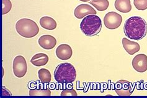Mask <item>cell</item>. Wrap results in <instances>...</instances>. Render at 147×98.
I'll list each match as a JSON object with an SVG mask.
<instances>
[{"label": "cell", "instance_id": "7402d4cb", "mask_svg": "<svg viewBox=\"0 0 147 98\" xmlns=\"http://www.w3.org/2000/svg\"><path fill=\"white\" fill-rule=\"evenodd\" d=\"M2 96H11V93L8 89H6L5 87H2Z\"/></svg>", "mask_w": 147, "mask_h": 98}, {"label": "cell", "instance_id": "ba28073f", "mask_svg": "<svg viewBox=\"0 0 147 98\" xmlns=\"http://www.w3.org/2000/svg\"><path fill=\"white\" fill-rule=\"evenodd\" d=\"M131 65L134 69L139 73H144L147 70V56L144 54H137L132 60Z\"/></svg>", "mask_w": 147, "mask_h": 98}, {"label": "cell", "instance_id": "ac0fdd59", "mask_svg": "<svg viewBox=\"0 0 147 98\" xmlns=\"http://www.w3.org/2000/svg\"><path fill=\"white\" fill-rule=\"evenodd\" d=\"M90 3L99 11H104L106 10L109 6V2L108 0H92Z\"/></svg>", "mask_w": 147, "mask_h": 98}, {"label": "cell", "instance_id": "52a82bcc", "mask_svg": "<svg viewBox=\"0 0 147 98\" xmlns=\"http://www.w3.org/2000/svg\"><path fill=\"white\" fill-rule=\"evenodd\" d=\"M115 91L119 96H130L133 93L134 89L130 82L121 80L115 83Z\"/></svg>", "mask_w": 147, "mask_h": 98}, {"label": "cell", "instance_id": "8fae6325", "mask_svg": "<svg viewBox=\"0 0 147 98\" xmlns=\"http://www.w3.org/2000/svg\"><path fill=\"white\" fill-rule=\"evenodd\" d=\"M38 43L41 48L46 50H50L55 48L57 45V40L52 35H44L38 39Z\"/></svg>", "mask_w": 147, "mask_h": 98}, {"label": "cell", "instance_id": "7a4b0ae2", "mask_svg": "<svg viewBox=\"0 0 147 98\" xmlns=\"http://www.w3.org/2000/svg\"><path fill=\"white\" fill-rule=\"evenodd\" d=\"M54 78L58 83L61 84L73 83L76 78L75 67L68 62L60 64L56 67L54 72Z\"/></svg>", "mask_w": 147, "mask_h": 98}, {"label": "cell", "instance_id": "277c9868", "mask_svg": "<svg viewBox=\"0 0 147 98\" xmlns=\"http://www.w3.org/2000/svg\"><path fill=\"white\" fill-rule=\"evenodd\" d=\"M16 32L21 37L30 38L37 36L39 28L36 22L30 19H21L16 23Z\"/></svg>", "mask_w": 147, "mask_h": 98}, {"label": "cell", "instance_id": "6da1fadb", "mask_svg": "<svg viewBox=\"0 0 147 98\" xmlns=\"http://www.w3.org/2000/svg\"><path fill=\"white\" fill-rule=\"evenodd\" d=\"M123 32L130 40H142L147 33V23L142 17H131L125 21Z\"/></svg>", "mask_w": 147, "mask_h": 98}, {"label": "cell", "instance_id": "2e32d148", "mask_svg": "<svg viewBox=\"0 0 147 98\" xmlns=\"http://www.w3.org/2000/svg\"><path fill=\"white\" fill-rule=\"evenodd\" d=\"M30 96H50L51 91L48 88H35L29 90Z\"/></svg>", "mask_w": 147, "mask_h": 98}, {"label": "cell", "instance_id": "5bb4252c", "mask_svg": "<svg viewBox=\"0 0 147 98\" xmlns=\"http://www.w3.org/2000/svg\"><path fill=\"white\" fill-rule=\"evenodd\" d=\"M39 22L42 28L48 30H55L57 26V23L55 21V19L49 16H44L41 17Z\"/></svg>", "mask_w": 147, "mask_h": 98}, {"label": "cell", "instance_id": "ffe728a7", "mask_svg": "<svg viewBox=\"0 0 147 98\" xmlns=\"http://www.w3.org/2000/svg\"><path fill=\"white\" fill-rule=\"evenodd\" d=\"M3 2V8L2 14L5 15L9 13L12 8V3L10 0H2Z\"/></svg>", "mask_w": 147, "mask_h": 98}, {"label": "cell", "instance_id": "e0dca14e", "mask_svg": "<svg viewBox=\"0 0 147 98\" xmlns=\"http://www.w3.org/2000/svg\"><path fill=\"white\" fill-rule=\"evenodd\" d=\"M38 78L43 84L49 83L51 81L52 75L49 70L46 69H40L38 71Z\"/></svg>", "mask_w": 147, "mask_h": 98}, {"label": "cell", "instance_id": "7c38bea8", "mask_svg": "<svg viewBox=\"0 0 147 98\" xmlns=\"http://www.w3.org/2000/svg\"><path fill=\"white\" fill-rule=\"evenodd\" d=\"M122 43L125 51L130 55H133L140 51V46L137 42L131 41L126 38H122Z\"/></svg>", "mask_w": 147, "mask_h": 98}, {"label": "cell", "instance_id": "30bf717a", "mask_svg": "<svg viewBox=\"0 0 147 98\" xmlns=\"http://www.w3.org/2000/svg\"><path fill=\"white\" fill-rule=\"evenodd\" d=\"M56 56L60 60L66 61L70 59L73 55V49L67 44H61L56 49Z\"/></svg>", "mask_w": 147, "mask_h": 98}, {"label": "cell", "instance_id": "3957f363", "mask_svg": "<svg viewBox=\"0 0 147 98\" xmlns=\"http://www.w3.org/2000/svg\"><path fill=\"white\" fill-rule=\"evenodd\" d=\"M80 29L86 36H96L102 29V21L98 15H88L81 22Z\"/></svg>", "mask_w": 147, "mask_h": 98}, {"label": "cell", "instance_id": "8992f818", "mask_svg": "<svg viewBox=\"0 0 147 98\" xmlns=\"http://www.w3.org/2000/svg\"><path fill=\"white\" fill-rule=\"evenodd\" d=\"M13 70L14 75L18 78L24 77L28 71V65L24 57L18 56L14 58L13 63Z\"/></svg>", "mask_w": 147, "mask_h": 98}, {"label": "cell", "instance_id": "9a60e30c", "mask_svg": "<svg viewBox=\"0 0 147 98\" xmlns=\"http://www.w3.org/2000/svg\"><path fill=\"white\" fill-rule=\"evenodd\" d=\"M115 9L122 13H127L131 10L130 0H115Z\"/></svg>", "mask_w": 147, "mask_h": 98}, {"label": "cell", "instance_id": "d6986e66", "mask_svg": "<svg viewBox=\"0 0 147 98\" xmlns=\"http://www.w3.org/2000/svg\"><path fill=\"white\" fill-rule=\"evenodd\" d=\"M134 5L138 10H146L147 9V0H134Z\"/></svg>", "mask_w": 147, "mask_h": 98}, {"label": "cell", "instance_id": "5b68a950", "mask_svg": "<svg viewBox=\"0 0 147 98\" xmlns=\"http://www.w3.org/2000/svg\"><path fill=\"white\" fill-rule=\"evenodd\" d=\"M122 22V15L115 12H109L104 17V25L109 30H114L119 28Z\"/></svg>", "mask_w": 147, "mask_h": 98}, {"label": "cell", "instance_id": "9c48e42d", "mask_svg": "<svg viewBox=\"0 0 147 98\" xmlns=\"http://www.w3.org/2000/svg\"><path fill=\"white\" fill-rule=\"evenodd\" d=\"M96 11L94 9L88 5H80L77 6L74 11V15L77 19H83L90 14H96Z\"/></svg>", "mask_w": 147, "mask_h": 98}, {"label": "cell", "instance_id": "4fadbf2b", "mask_svg": "<svg viewBox=\"0 0 147 98\" xmlns=\"http://www.w3.org/2000/svg\"><path fill=\"white\" fill-rule=\"evenodd\" d=\"M49 61V56L44 53H38L35 54L30 59V62L34 66L41 67L45 65Z\"/></svg>", "mask_w": 147, "mask_h": 98}, {"label": "cell", "instance_id": "603a6c76", "mask_svg": "<svg viewBox=\"0 0 147 98\" xmlns=\"http://www.w3.org/2000/svg\"><path fill=\"white\" fill-rule=\"evenodd\" d=\"M80 1H83V2H88V1H90V0H80Z\"/></svg>", "mask_w": 147, "mask_h": 98}, {"label": "cell", "instance_id": "44dd1931", "mask_svg": "<svg viewBox=\"0 0 147 98\" xmlns=\"http://www.w3.org/2000/svg\"><path fill=\"white\" fill-rule=\"evenodd\" d=\"M61 96H77L78 94L73 89H65L61 93Z\"/></svg>", "mask_w": 147, "mask_h": 98}]
</instances>
